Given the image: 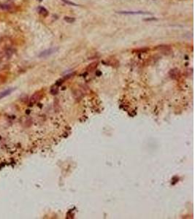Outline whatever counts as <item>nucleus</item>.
<instances>
[{
  "instance_id": "obj_9",
  "label": "nucleus",
  "mask_w": 195,
  "mask_h": 219,
  "mask_svg": "<svg viewBox=\"0 0 195 219\" xmlns=\"http://www.w3.org/2000/svg\"><path fill=\"white\" fill-rule=\"evenodd\" d=\"M39 1H42V0H39Z\"/></svg>"
},
{
  "instance_id": "obj_4",
  "label": "nucleus",
  "mask_w": 195,
  "mask_h": 219,
  "mask_svg": "<svg viewBox=\"0 0 195 219\" xmlns=\"http://www.w3.org/2000/svg\"><path fill=\"white\" fill-rule=\"evenodd\" d=\"M40 99V96H39V94H35V95H33L31 97V99H30V102H31V104H34L36 102L39 100Z\"/></svg>"
},
{
  "instance_id": "obj_1",
  "label": "nucleus",
  "mask_w": 195,
  "mask_h": 219,
  "mask_svg": "<svg viewBox=\"0 0 195 219\" xmlns=\"http://www.w3.org/2000/svg\"><path fill=\"white\" fill-rule=\"evenodd\" d=\"M120 14H126V15H151V13L148 12L142 11H120L118 12Z\"/></svg>"
},
{
  "instance_id": "obj_6",
  "label": "nucleus",
  "mask_w": 195,
  "mask_h": 219,
  "mask_svg": "<svg viewBox=\"0 0 195 219\" xmlns=\"http://www.w3.org/2000/svg\"><path fill=\"white\" fill-rule=\"evenodd\" d=\"M97 62L92 63V64H91L89 65V66L88 67H87V70L88 71H92L93 69H95V68L97 67Z\"/></svg>"
},
{
  "instance_id": "obj_5",
  "label": "nucleus",
  "mask_w": 195,
  "mask_h": 219,
  "mask_svg": "<svg viewBox=\"0 0 195 219\" xmlns=\"http://www.w3.org/2000/svg\"><path fill=\"white\" fill-rule=\"evenodd\" d=\"M39 12H40V13L41 14V15H43V16H46L48 14V10L43 7H40V8H39Z\"/></svg>"
},
{
  "instance_id": "obj_2",
  "label": "nucleus",
  "mask_w": 195,
  "mask_h": 219,
  "mask_svg": "<svg viewBox=\"0 0 195 219\" xmlns=\"http://www.w3.org/2000/svg\"><path fill=\"white\" fill-rule=\"evenodd\" d=\"M57 50H58V48H51V49H48L47 50V51H43V53H40V57H45V56H49V55L53 53L54 52H56Z\"/></svg>"
},
{
  "instance_id": "obj_3",
  "label": "nucleus",
  "mask_w": 195,
  "mask_h": 219,
  "mask_svg": "<svg viewBox=\"0 0 195 219\" xmlns=\"http://www.w3.org/2000/svg\"><path fill=\"white\" fill-rule=\"evenodd\" d=\"M13 91H14V89H7V90H5V91L1 92L0 93V99H2V98L5 97L6 96H8L9 94H11V93Z\"/></svg>"
},
{
  "instance_id": "obj_8",
  "label": "nucleus",
  "mask_w": 195,
  "mask_h": 219,
  "mask_svg": "<svg viewBox=\"0 0 195 219\" xmlns=\"http://www.w3.org/2000/svg\"><path fill=\"white\" fill-rule=\"evenodd\" d=\"M61 1H63V2H65V3L67 4V5H73V6H78L77 4L74 3V2H70V1H69V0H61Z\"/></svg>"
},
{
  "instance_id": "obj_7",
  "label": "nucleus",
  "mask_w": 195,
  "mask_h": 219,
  "mask_svg": "<svg viewBox=\"0 0 195 219\" xmlns=\"http://www.w3.org/2000/svg\"><path fill=\"white\" fill-rule=\"evenodd\" d=\"M65 21H67V23H73V22H74L75 21V19L74 18H72V17H68V16H66L65 17Z\"/></svg>"
}]
</instances>
